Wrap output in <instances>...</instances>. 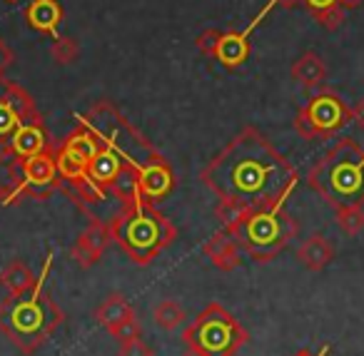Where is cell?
<instances>
[{
	"mask_svg": "<svg viewBox=\"0 0 364 356\" xmlns=\"http://www.w3.org/2000/svg\"><path fill=\"white\" fill-rule=\"evenodd\" d=\"M200 180L218 200L269 210L284 205L299 172L257 127L247 125L203 167Z\"/></svg>",
	"mask_w": 364,
	"mask_h": 356,
	"instance_id": "1",
	"label": "cell"
},
{
	"mask_svg": "<svg viewBox=\"0 0 364 356\" xmlns=\"http://www.w3.org/2000/svg\"><path fill=\"white\" fill-rule=\"evenodd\" d=\"M50 271V254H48L38 284L21 296H11L0 301V331L11 339L21 354H36L50 341V336L63 326L65 311L53 301L46 291V279Z\"/></svg>",
	"mask_w": 364,
	"mask_h": 356,
	"instance_id": "2",
	"label": "cell"
},
{
	"mask_svg": "<svg viewBox=\"0 0 364 356\" xmlns=\"http://www.w3.org/2000/svg\"><path fill=\"white\" fill-rule=\"evenodd\" d=\"M307 185L332 210L364 205V147L352 137H342L312 165Z\"/></svg>",
	"mask_w": 364,
	"mask_h": 356,
	"instance_id": "3",
	"label": "cell"
},
{
	"mask_svg": "<svg viewBox=\"0 0 364 356\" xmlns=\"http://www.w3.org/2000/svg\"><path fill=\"white\" fill-rule=\"evenodd\" d=\"M112 242H117L127 259L137 266H150L172 242L177 230L155 205L135 202L110 222Z\"/></svg>",
	"mask_w": 364,
	"mask_h": 356,
	"instance_id": "4",
	"label": "cell"
},
{
	"mask_svg": "<svg viewBox=\"0 0 364 356\" xmlns=\"http://www.w3.org/2000/svg\"><path fill=\"white\" fill-rule=\"evenodd\" d=\"M297 232V220L282 205L269 207V210H252L237 227L230 230V234L247 252L250 259H255L257 264H267L287 249Z\"/></svg>",
	"mask_w": 364,
	"mask_h": 356,
	"instance_id": "5",
	"label": "cell"
},
{
	"mask_svg": "<svg viewBox=\"0 0 364 356\" xmlns=\"http://www.w3.org/2000/svg\"><path fill=\"white\" fill-rule=\"evenodd\" d=\"M80 125L90 127L97 140L117 152L127 165L142 167L157 155V147L110 100H97L95 105H90V110L80 115Z\"/></svg>",
	"mask_w": 364,
	"mask_h": 356,
	"instance_id": "6",
	"label": "cell"
},
{
	"mask_svg": "<svg viewBox=\"0 0 364 356\" xmlns=\"http://www.w3.org/2000/svg\"><path fill=\"white\" fill-rule=\"evenodd\" d=\"M182 341L200 356H235L250 334L220 301H210L182 331Z\"/></svg>",
	"mask_w": 364,
	"mask_h": 356,
	"instance_id": "7",
	"label": "cell"
},
{
	"mask_svg": "<svg viewBox=\"0 0 364 356\" xmlns=\"http://www.w3.org/2000/svg\"><path fill=\"white\" fill-rule=\"evenodd\" d=\"M8 175H11V187H8L6 205H18L26 197L46 200L55 190H60V172H58L55 150L26 157V160H16L13 157Z\"/></svg>",
	"mask_w": 364,
	"mask_h": 356,
	"instance_id": "8",
	"label": "cell"
},
{
	"mask_svg": "<svg viewBox=\"0 0 364 356\" xmlns=\"http://www.w3.org/2000/svg\"><path fill=\"white\" fill-rule=\"evenodd\" d=\"M349 117V107L342 97L334 90L324 87L317 95H312L307 100V105H302L294 115L292 125L297 130L299 137L304 140H329L342 130Z\"/></svg>",
	"mask_w": 364,
	"mask_h": 356,
	"instance_id": "9",
	"label": "cell"
},
{
	"mask_svg": "<svg viewBox=\"0 0 364 356\" xmlns=\"http://www.w3.org/2000/svg\"><path fill=\"white\" fill-rule=\"evenodd\" d=\"M36 112L33 95L18 82L0 77V162L11 160V142L18 127Z\"/></svg>",
	"mask_w": 364,
	"mask_h": 356,
	"instance_id": "10",
	"label": "cell"
},
{
	"mask_svg": "<svg viewBox=\"0 0 364 356\" xmlns=\"http://www.w3.org/2000/svg\"><path fill=\"white\" fill-rule=\"evenodd\" d=\"M102 150V142L97 135L85 125H77L60 145H55V162L60 172V182H77L85 180V172L90 160Z\"/></svg>",
	"mask_w": 364,
	"mask_h": 356,
	"instance_id": "11",
	"label": "cell"
},
{
	"mask_svg": "<svg viewBox=\"0 0 364 356\" xmlns=\"http://www.w3.org/2000/svg\"><path fill=\"white\" fill-rule=\"evenodd\" d=\"M60 192H65L73 205H75L82 215L90 217V222H105V225H110V222L125 210L122 202L117 200L110 190H102V187L92 185L87 177L77 182H60Z\"/></svg>",
	"mask_w": 364,
	"mask_h": 356,
	"instance_id": "12",
	"label": "cell"
},
{
	"mask_svg": "<svg viewBox=\"0 0 364 356\" xmlns=\"http://www.w3.org/2000/svg\"><path fill=\"white\" fill-rule=\"evenodd\" d=\"M272 8H277V3H274V0H269L267 6H264L262 11H259L257 16L252 18V23H250L245 31H228V33H223L215 60H218L223 68H228V70H237V68L250 58V50H252V48H250V36H252V33L257 31L259 23H262L264 18L272 13Z\"/></svg>",
	"mask_w": 364,
	"mask_h": 356,
	"instance_id": "13",
	"label": "cell"
},
{
	"mask_svg": "<svg viewBox=\"0 0 364 356\" xmlns=\"http://www.w3.org/2000/svg\"><path fill=\"white\" fill-rule=\"evenodd\" d=\"M55 150V142H53L50 132H48L46 122H43V115L41 112H33L21 127L18 132L13 135V142H11V160H26V157H33V155H43V152H50Z\"/></svg>",
	"mask_w": 364,
	"mask_h": 356,
	"instance_id": "14",
	"label": "cell"
},
{
	"mask_svg": "<svg viewBox=\"0 0 364 356\" xmlns=\"http://www.w3.org/2000/svg\"><path fill=\"white\" fill-rule=\"evenodd\" d=\"M137 170H140V197L147 205H157L160 200H165L172 192V187H175L172 165L160 152L152 160H147L142 167H137Z\"/></svg>",
	"mask_w": 364,
	"mask_h": 356,
	"instance_id": "15",
	"label": "cell"
},
{
	"mask_svg": "<svg viewBox=\"0 0 364 356\" xmlns=\"http://www.w3.org/2000/svg\"><path fill=\"white\" fill-rule=\"evenodd\" d=\"M110 242H112L110 225H105V222H90L87 230L73 242V247H70L73 261H75L80 269H90V266H95L97 261L102 259V254H105Z\"/></svg>",
	"mask_w": 364,
	"mask_h": 356,
	"instance_id": "16",
	"label": "cell"
},
{
	"mask_svg": "<svg viewBox=\"0 0 364 356\" xmlns=\"http://www.w3.org/2000/svg\"><path fill=\"white\" fill-rule=\"evenodd\" d=\"M63 16H65V11H63L60 0H33L31 6L26 8L28 26L36 33H41V36L53 38V41L58 38Z\"/></svg>",
	"mask_w": 364,
	"mask_h": 356,
	"instance_id": "17",
	"label": "cell"
},
{
	"mask_svg": "<svg viewBox=\"0 0 364 356\" xmlns=\"http://www.w3.org/2000/svg\"><path fill=\"white\" fill-rule=\"evenodd\" d=\"M203 252L220 271H235L242 259H240V244L228 230H220L203 244Z\"/></svg>",
	"mask_w": 364,
	"mask_h": 356,
	"instance_id": "18",
	"label": "cell"
},
{
	"mask_svg": "<svg viewBox=\"0 0 364 356\" xmlns=\"http://www.w3.org/2000/svg\"><path fill=\"white\" fill-rule=\"evenodd\" d=\"M122 167H125V160H122L117 152H112L110 147L102 145V150L90 160L85 175L92 185L102 187V190H110V185L115 182V177L120 175Z\"/></svg>",
	"mask_w": 364,
	"mask_h": 356,
	"instance_id": "19",
	"label": "cell"
},
{
	"mask_svg": "<svg viewBox=\"0 0 364 356\" xmlns=\"http://www.w3.org/2000/svg\"><path fill=\"white\" fill-rule=\"evenodd\" d=\"M289 75L294 82H299L302 87H319L327 80V63L322 60V55H317L314 50H307L292 63Z\"/></svg>",
	"mask_w": 364,
	"mask_h": 356,
	"instance_id": "20",
	"label": "cell"
},
{
	"mask_svg": "<svg viewBox=\"0 0 364 356\" xmlns=\"http://www.w3.org/2000/svg\"><path fill=\"white\" fill-rule=\"evenodd\" d=\"M297 259L302 266H307L309 271H322L329 261L334 259V247L327 242L324 234H309L307 239L299 244Z\"/></svg>",
	"mask_w": 364,
	"mask_h": 356,
	"instance_id": "21",
	"label": "cell"
},
{
	"mask_svg": "<svg viewBox=\"0 0 364 356\" xmlns=\"http://www.w3.org/2000/svg\"><path fill=\"white\" fill-rule=\"evenodd\" d=\"M0 284L6 286L11 296H21L38 284V276L23 259H13L6 269L0 271Z\"/></svg>",
	"mask_w": 364,
	"mask_h": 356,
	"instance_id": "22",
	"label": "cell"
},
{
	"mask_svg": "<svg viewBox=\"0 0 364 356\" xmlns=\"http://www.w3.org/2000/svg\"><path fill=\"white\" fill-rule=\"evenodd\" d=\"M130 316H135V309H132V304L122 294H110L95 309V321L100 326H105L107 331H112L115 326H120L122 321L130 319Z\"/></svg>",
	"mask_w": 364,
	"mask_h": 356,
	"instance_id": "23",
	"label": "cell"
},
{
	"mask_svg": "<svg viewBox=\"0 0 364 356\" xmlns=\"http://www.w3.org/2000/svg\"><path fill=\"white\" fill-rule=\"evenodd\" d=\"M110 192L122 202V207H130L135 202H142L140 197V170L135 165H127L120 170V175L115 177V182L110 185Z\"/></svg>",
	"mask_w": 364,
	"mask_h": 356,
	"instance_id": "24",
	"label": "cell"
},
{
	"mask_svg": "<svg viewBox=\"0 0 364 356\" xmlns=\"http://www.w3.org/2000/svg\"><path fill=\"white\" fill-rule=\"evenodd\" d=\"M302 6L324 31H337L344 23V8L339 0H302Z\"/></svg>",
	"mask_w": 364,
	"mask_h": 356,
	"instance_id": "25",
	"label": "cell"
},
{
	"mask_svg": "<svg viewBox=\"0 0 364 356\" xmlns=\"http://www.w3.org/2000/svg\"><path fill=\"white\" fill-rule=\"evenodd\" d=\"M152 319L160 329L172 331L180 329L185 321H188V311L182 309V304H177L175 299H162L160 304L152 309Z\"/></svg>",
	"mask_w": 364,
	"mask_h": 356,
	"instance_id": "26",
	"label": "cell"
},
{
	"mask_svg": "<svg viewBox=\"0 0 364 356\" xmlns=\"http://www.w3.org/2000/svg\"><path fill=\"white\" fill-rule=\"evenodd\" d=\"M334 217H337V227L344 234L354 237L359 232H364V205L339 207V210H334Z\"/></svg>",
	"mask_w": 364,
	"mask_h": 356,
	"instance_id": "27",
	"label": "cell"
},
{
	"mask_svg": "<svg viewBox=\"0 0 364 356\" xmlns=\"http://www.w3.org/2000/svg\"><path fill=\"white\" fill-rule=\"evenodd\" d=\"M250 212L252 210H250L247 205H240V202H232V200H218V205H215V217L223 222V230H228V232L232 230V227H237Z\"/></svg>",
	"mask_w": 364,
	"mask_h": 356,
	"instance_id": "28",
	"label": "cell"
},
{
	"mask_svg": "<svg viewBox=\"0 0 364 356\" xmlns=\"http://www.w3.org/2000/svg\"><path fill=\"white\" fill-rule=\"evenodd\" d=\"M50 55L58 65H73V63L80 58V45H77L75 38L70 36H58L50 45Z\"/></svg>",
	"mask_w": 364,
	"mask_h": 356,
	"instance_id": "29",
	"label": "cell"
},
{
	"mask_svg": "<svg viewBox=\"0 0 364 356\" xmlns=\"http://www.w3.org/2000/svg\"><path fill=\"white\" fill-rule=\"evenodd\" d=\"M220 38H223V31H218V28H208V31H203L198 38H195V48H198L205 58H213V60H215V55H218Z\"/></svg>",
	"mask_w": 364,
	"mask_h": 356,
	"instance_id": "30",
	"label": "cell"
},
{
	"mask_svg": "<svg viewBox=\"0 0 364 356\" xmlns=\"http://www.w3.org/2000/svg\"><path fill=\"white\" fill-rule=\"evenodd\" d=\"M140 331H142V326H140V321H137V314H135V316H130V319L122 321L120 326H115L112 331H107V334L122 344V341H127V339H137V336H140Z\"/></svg>",
	"mask_w": 364,
	"mask_h": 356,
	"instance_id": "31",
	"label": "cell"
},
{
	"mask_svg": "<svg viewBox=\"0 0 364 356\" xmlns=\"http://www.w3.org/2000/svg\"><path fill=\"white\" fill-rule=\"evenodd\" d=\"M117 356H155V351L150 349V344H145V341L137 336V339L122 341L120 349H117Z\"/></svg>",
	"mask_w": 364,
	"mask_h": 356,
	"instance_id": "32",
	"label": "cell"
},
{
	"mask_svg": "<svg viewBox=\"0 0 364 356\" xmlns=\"http://www.w3.org/2000/svg\"><path fill=\"white\" fill-rule=\"evenodd\" d=\"M13 60H16V55H13L11 45H8V43L3 41V38H0V77L6 75L8 68L13 65Z\"/></svg>",
	"mask_w": 364,
	"mask_h": 356,
	"instance_id": "33",
	"label": "cell"
},
{
	"mask_svg": "<svg viewBox=\"0 0 364 356\" xmlns=\"http://www.w3.org/2000/svg\"><path fill=\"white\" fill-rule=\"evenodd\" d=\"M349 117H352V122L359 130H364V100H359L354 107H349Z\"/></svg>",
	"mask_w": 364,
	"mask_h": 356,
	"instance_id": "34",
	"label": "cell"
},
{
	"mask_svg": "<svg viewBox=\"0 0 364 356\" xmlns=\"http://www.w3.org/2000/svg\"><path fill=\"white\" fill-rule=\"evenodd\" d=\"M277 3V8H284V11H292V8L302 6V0H274Z\"/></svg>",
	"mask_w": 364,
	"mask_h": 356,
	"instance_id": "35",
	"label": "cell"
},
{
	"mask_svg": "<svg viewBox=\"0 0 364 356\" xmlns=\"http://www.w3.org/2000/svg\"><path fill=\"white\" fill-rule=\"evenodd\" d=\"M327 354H329V346H322V349H319V354H312L309 349H299L294 356H327Z\"/></svg>",
	"mask_w": 364,
	"mask_h": 356,
	"instance_id": "36",
	"label": "cell"
},
{
	"mask_svg": "<svg viewBox=\"0 0 364 356\" xmlns=\"http://www.w3.org/2000/svg\"><path fill=\"white\" fill-rule=\"evenodd\" d=\"M339 3H342L344 11H349V8H359L364 3V0H339Z\"/></svg>",
	"mask_w": 364,
	"mask_h": 356,
	"instance_id": "37",
	"label": "cell"
},
{
	"mask_svg": "<svg viewBox=\"0 0 364 356\" xmlns=\"http://www.w3.org/2000/svg\"><path fill=\"white\" fill-rule=\"evenodd\" d=\"M6 197H8V187L0 185V205H6Z\"/></svg>",
	"mask_w": 364,
	"mask_h": 356,
	"instance_id": "38",
	"label": "cell"
},
{
	"mask_svg": "<svg viewBox=\"0 0 364 356\" xmlns=\"http://www.w3.org/2000/svg\"><path fill=\"white\" fill-rule=\"evenodd\" d=\"M182 356H200V354H195V351H190V349H185V354Z\"/></svg>",
	"mask_w": 364,
	"mask_h": 356,
	"instance_id": "39",
	"label": "cell"
},
{
	"mask_svg": "<svg viewBox=\"0 0 364 356\" xmlns=\"http://www.w3.org/2000/svg\"><path fill=\"white\" fill-rule=\"evenodd\" d=\"M6 3H18V0H6Z\"/></svg>",
	"mask_w": 364,
	"mask_h": 356,
	"instance_id": "40",
	"label": "cell"
}]
</instances>
